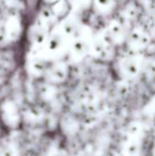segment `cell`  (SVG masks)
Listing matches in <instances>:
<instances>
[{
    "mask_svg": "<svg viewBox=\"0 0 155 156\" xmlns=\"http://www.w3.org/2000/svg\"><path fill=\"white\" fill-rule=\"evenodd\" d=\"M2 117L4 122L9 126H16L19 122V113L16 106L11 101L4 103L2 106Z\"/></svg>",
    "mask_w": 155,
    "mask_h": 156,
    "instance_id": "6da1fadb",
    "label": "cell"
},
{
    "mask_svg": "<svg viewBox=\"0 0 155 156\" xmlns=\"http://www.w3.org/2000/svg\"><path fill=\"white\" fill-rule=\"evenodd\" d=\"M124 71L129 75H135L138 73V65L133 60H127L124 63Z\"/></svg>",
    "mask_w": 155,
    "mask_h": 156,
    "instance_id": "7a4b0ae2",
    "label": "cell"
},
{
    "mask_svg": "<svg viewBox=\"0 0 155 156\" xmlns=\"http://www.w3.org/2000/svg\"><path fill=\"white\" fill-rule=\"evenodd\" d=\"M87 49V44L81 40V39H78L74 42L73 44V51L77 54V55H83L86 52Z\"/></svg>",
    "mask_w": 155,
    "mask_h": 156,
    "instance_id": "3957f363",
    "label": "cell"
},
{
    "mask_svg": "<svg viewBox=\"0 0 155 156\" xmlns=\"http://www.w3.org/2000/svg\"><path fill=\"white\" fill-rule=\"evenodd\" d=\"M0 156H16V149L10 144L3 145L0 147Z\"/></svg>",
    "mask_w": 155,
    "mask_h": 156,
    "instance_id": "277c9868",
    "label": "cell"
},
{
    "mask_svg": "<svg viewBox=\"0 0 155 156\" xmlns=\"http://www.w3.org/2000/svg\"><path fill=\"white\" fill-rule=\"evenodd\" d=\"M51 77L55 80H61L65 78V71L61 68H56L52 70Z\"/></svg>",
    "mask_w": 155,
    "mask_h": 156,
    "instance_id": "5b68a950",
    "label": "cell"
},
{
    "mask_svg": "<svg viewBox=\"0 0 155 156\" xmlns=\"http://www.w3.org/2000/svg\"><path fill=\"white\" fill-rule=\"evenodd\" d=\"M60 42H61L60 37H58V36H54L53 37H51V39L48 43L50 50H57L60 46Z\"/></svg>",
    "mask_w": 155,
    "mask_h": 156,
    "instance_id": "8992f818",
    "label": "cell"
},
{
    "mask_svg": "<svg viewBox=\"0 0 155 156\" xmlns=\"http://www.w3.org/2000/svg\"><path fill=\"white\" fill-rule=\"evenodd\" d=\"M122 31V27H121V26L119 24H117V23L111 24V28H110V32L111 33L112 37H119V36H121Z\"/></svg>",
    "mask_w": 155,
    "mask_h": 156,
    "instance_id": "52a82bcc",
    "label": "cell"
},
{
    "mask_svg": "<svg viewBox=\"0 0 155 156\" xmlns=\"http://www.w3.org/2000/svg\"><path fill=\"white\" fill-rule=\"evenodd\" d=\"M64 29H65V32H66L67 34L71 35V34L74 32V30H75V27H74L73 24H71V23H67V24L65 25Z\"/></svg>",
    "mask_w": 155,
    "mask_h": 156,
    "instance_id": "ba28073f",
    "label": "cell"
},
{
    "mask_svg": "<svg viewBox=\"0 0 155 156\" xmlns=\"http://www.w3.org/2000/svg\"><path fill=\"white\" fill-rule=\"evenodd\" d=\"M97 3L101 7H109L111 4V0H97Z\"/></svg>",
    "mask_w": 155,
    "mask_h": 156,
    "instance_id": "9c48e42d",
    "label": "cell"
},
{
    "mask_svg": "<svg viewBox=\"0 0 155 156\" xmlns=\"http://www.w3.org/2000/svg\"><path fill=\"white\" fill-rule=\"evenodd\" d=\"M43 16H44V17H46V18L50 17V16H51V12H50V10H49L48 8L44 9V11H43Z\"/></svg>",
    "mask_w": 155,
    "mask_h": 156,
    "instance_id": "30bf717a",
    "label": "cell"
}]
</instances>
